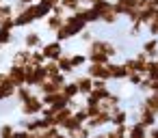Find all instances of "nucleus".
<instances>
[{
	"instance_id": "nucleus-1",
	"label": "nucleus",
	"mask_w": 158,
	"mask_h": 138,
	"mask_svg": "<svg viewBox=\"0 0 158 138\" xmlns=\"http://www.w3.org/2000/svg\"><path fill=\"white\" fill-rule=\"evenodd\" d=\"M87 58H89V63H100V65H108L119 52H117V45L113 43V41H108V39H100V37H95L89 45H87Z\"/></svg>"
},
{
	"instance_id": "nucleus-2",
	"label": "nucleus",
	"mask_w": 158,
	"mask_h": 138,
	"mask_svg": "<svg viewBox=\"0 0 158 138\" xmlns=\"http://www.w3.org/2000/svg\"><path fill=\"white\" fill-rule=\"evenodd\" d=\"M44 99H41V95L35 91V95L33 97H28L26 101H22L20 104V110H22V114L26 116V119H31V116H41V112H44Z\"/></svg>"
},
{
	"instance_id": "nucleus-3",
	"label": "nucleus",
	"mask_w": 158,
	"mask_h": 138,
	"mask_svg": "<svg viewBox=\"0 0 158 138\" xmlns=\"http://www.w3.org/2000/svg\"><path fill=\"white\" fill-rule=\"evenodd\" d=\"M46 80H48V73H46V67H44V65H41V67H33V65L26 67V86L37 89V86L44 84Z\"/></svg>"
},
{
	"instance_id": "nucleus-4",
	"label": "nucleus",
	"mask_w": 158,
	"mask_h": 138,
	"mask_svg": "<svg viewBox=\"0 0 158 138\" xmlns=\"http://www.w3.org/2000/svg\"><path fill=\"white\" fill-rule=\"evenodd\" d=\"M41 52H44V56H46V61H59L63 54H65V50H63V43L61 41H48V43H44L41 45Z\"/></svg>"
},
{
	"instance_id": "nucleus-5",
	"label": "nucleus",
	"mask_w": 158,
	"mask_h": 138,
	"mask_svg": "<svg viewBox=\"0 0 158 138\" xmlns=\"http://www.w3.org/2000/svg\"><path fill=\"white\" fill-rule=\"evenodd\" d=\"M85 73L93 80H104V82H110V73H108V67L106 65H100V63H89Z\"/></svg>"
},
{
	"instance_id": "nucleus-6",
	"label": "nucleus",
	"mask_w": 158,
	"mask_h": 138,
	"mask_svg": "<svg viewBox=\"0 0 158 138\" xmlns=\"http://www.w3.org/2000/svg\"><path fill=\"white\" fill-rule=\"evenodd\" d=\"M110 121H113V114H110V112H106V110H100L95 116H91V119L87 121V127H91L93 132H100L102 127L110 125Z\"/></svg>"
},
{
	"instance_id": "nucleus-7",
	"label": "nucleus",
	"mask_w": 158,
	"mask_h": 138,
	"mask_svg": "<svg viewBox=\"0 0 158 138\" xmlns=\"http://www.w3.org/2000/svg\"><path fill=\"white\" fill-rule=\"evenodd\" d=\"M136 121L143 125V127H147V129H152V127H156L158 125V116L152 112V110H147L143 104H139V112H136Z\"/></svg>"
},
{
	"instance_id": "nucleus-8",
	"label": "nucleus",
	"mask_w": 158,
	"mask_h": 138,
	"mask_svg": "<svg viewBox=\"0 0 158 138\" xmlns=\"http://www.w3.org/2000/svg\"><path fill=\"white\" fill-rule=\"evenodd\" d=\"M106 67H108L110 80H115V82H123V80H128V69H126L123 63H115V61H110Z\"/></svg>"
},
{
	"instance_id": "nucleus-9",
	"label": "nucleus",
	"mask_w": 158,
	"mask_h": 138,
	"mask_svg": "<svg viewBox=\"0 0 158 138\" xmlns=\"http://www.w3.org/2000/svg\"><path fill=\"white\" fill-rule=\"evenodd\" d=\"M7 73H9V78H11V82H13L15 86H26V67L9 65Z\"/></svg>"
},
{
	"instance_id": "nucleus-10",
	"label": "nucleus",
	"mask_w": 158,
	"mask_h": 138,
	"mask_svg": "<svg viewBox=\"0 0 158 138\" xmlns=\"http://www.w3.org/2000/svg\"><path fill=\"white\" fill-rule=\"evenodd\" d=\"M74 82H76V86H78V91H80V97H87V95H91V91H93V78H89L87 73H80V76H76L74 78Z\"/></svg>"
},
{
	"instance_id": "nucleus-11",
	"label": "nucleus",
	"mask_w": 158,
	"mask_h": 138,
	"mask_svg": "<svg viewBox=\"0 0 158 138\" xmlns=\"http://www.w3.org/2000/svg\"><path fill=\"white\" fill-rule=\"evenodd\" d=\"M41 45H44L41 33H37V30H28V33L24 35V48H26V50H41Z\"/></svg>"
},
{
	"instance_id": "nucleus-12",
	"label": "nucleus",
	"mask_w": 158,
	"mask_h": 138,
	"mask_svg": "<svg viewBox=\"0 0 158 138\" xmlns=\"http://www.w3.org/2000/svg\"><path fill=\"white\" fill-rule=\"evenodd\" d=\"M139 2H141V0H115V11H117L121 18H126L128 11L139 9Z\"/></svg>"
},
{
	"instance_id": "nucleus-13",
	"label": "nucleus",
	"mask_w": 158,
	"mask_h": 138,
	"mask_svg": "<svg viewBox=\"0 0 158 138\" xmlns=\"http://www.w3.org/2000/svg\"><path fill=\"white\" fill-rule=\"evenodd\" d=\"M11 65H20V67H28V65H31V50H26V48H22V50H18V52H13V56H11Z\"/></svg>"
},
{
	"instance_id": "nucleus-14",
	"label": "nucleus",
	"mask_w": 158,
	"mask_h": 138,
	"mask_svg": "<svg viewBox=\"0 0 158 138\" xmlns=\"http://www.w3.org/2000/svg\"><path fill=\"white\" fill-rule=\"evenodd\" d=\"M141 50H143V52L149 56V61L158 58V37H149V39H145Z\"/></svg>"
},
{
	"instance_id": "nucleus-15",
	"label": "nucleus",
	"mask_w": 158,
	"mask_h": 138,
	"mask_svg": "<svg viewBox=\"0 0 158 138\" xmlns=\"http://www.w3.org/2000/svg\"><path fill=\"white\" fill-rule=\"evenodd\" d=\"M128 138H149V129H147V127H143L139 121H130Z\"/></svg>"
},
{
	"instance_id": "nucleus-16",
	"label": "nucleus",
	"mask_w": 158,
	"mask_h": 138,
	"mask_svg": "<svg viewBox=\"0 0 158 138\" xmlns=\"http://www.w3.org/2000/svg\"><path fill=\"white\" fill-rule=\"evenodd\" d=\"M20 127L22 129H26V132H41V116H31V119H22V123H20Z\"/></svg>"
},
{
	"instance_id": "nucleus-17",
	"label": "nucleus",
	"mask_w": 158,
	"mask_h": 138,
	"mask_svg": "<svg viewBox=\"0 0 158 138\" xmlns=\"http://www.w3.org/2000/svg\"><path fill=\"white\" fill-rule=\"evenodd\" d=\"M61 93L65 95V99H67V101H72V99H78V97H80V91H78V86H76V82H74V80H67V84L61 89Z\"/></svg>"
},
{
	"instance_id": "nucleus-18",
	"label": "nucleus",
	"mask_w": 158,
	"mask_h": 138,
	"mask_svg": "<svg viewBox=\"0 0 158 138\" xmlns=\"http://www.w3.org/2000/svg\"><path fill=\"white\" fill-rule=\"evenodd\" d=\"M128 123H130V112H128L126 108H119V110L113 114L110 125H113V127H119V125H128Z\"/></svg>"
},
{
	"instance_id": "nucleus-19",
	"label": "nucleus",
	"mask_w": 158,
	"mask_h": 138,
	"mask_svg": "<svg viewBox=\"0 0 158 138\" xmlns=\"http://www.w3.org/2000/svg\"><path fill=\"white\" fill-rule=\"evenodd\" d=\"M119 18H121V15L115 11V2H113V5H110V7H108V9L102 13V24L113 26V24H117V22H119Z\"/></svg>"
},
{
	"instance_id": "nucleus-20",
	"label": "nucleus",
	"mask_w": 158,
	"mask_h": 138,
	"mask_svg": "<svg viewBox=\"0 0 158 138\" xmlns=\"http://www.w3.org/2000/svg\"><path fill=\"white\" fill-rule=\"evenodd\" d=\"M44 22H46V28L54 35V33H56V30L65 24V18H61V15H54V13H52V15H50V18H46Z\"/></svg>"
},
{
	"instance_id": "nucleus-21",
	"label": "nucleus",
	"mask_w": 158,
	"mask_h": 138,
	"mask_svg": "<svg viewBox=\"0 0 158 138\" xmlns=\"http://www.w3.org/2000/svg\"><path fill=\"white\" fill-rule=\"evenodd\" d=\"M59 69H61V73H65V76H74L76 73V69H74V65H72V58H69V54H63L59 61Z\"/></svg>"
},
{
	"instance_id": "nucleus-22",
	"label": "nucleus",
	"mask_w": 158,
	"mask_h": 138,
	"mask_svg": "<svg viewBox=\"0 0 158 138\" xmlns=\"http://www.w3.org/2000/svg\"><path fill=\"white\" fill-rule=\"evenodd\" d=\"M141 104L158 116V93H147V95L143 97V101H141Z\"/></svg>"
},
{
	"instance_id": "nucleus-23",
	"label": "nucleus",
	"mask_w": 158,
	"mask_h": 138,
	"mask_svg": "<svg viewBox=\"0 0 158 138\" xmlns=\"http://www.w3.org/2000/svg\"><path fill=\"white\" fill-rule=\"evenodd\" d=\"M85 22H87V24H98V22H102L100 11H98L95 7H85Z\"/></svg>"
},
{
	"instance_id": "nucleus-24",
	"label": "nucleus",
	"mask_w": 158,
	"mask_h": 138,
	"mask_svg": "<svg viewBox=\"0 0 158 138\" xmlns=\"http://www.w3.org/2000/svg\"><path fill=\"white\" fill-rule=\"evenodd\" d=\"M69 58H72V65H74V69H76V71H78V69H82L85 65H89V58H87V54L74 52V54H69Z\"/></svg>"
},
{
	"instance_id": "nucleus-25",
	"label": "nucleus",
	"mask_w": 158,
	"mask_h": 138,
	"mask_svg": "<svg viewBox=\"0 0 158 138\" xmlns=\"http://www.w3.org/2000/svg\"><path fill=\"white\" fill-rule=\"evenodd\" d=\"M72 114H74V108H72L69 104H67V106H65L63 110H59V112L54 114V119H56V123H59V127H61V125H63V123H65V121H67V119H69Z\"/></svg>"
},
{
	"instance_id": "nucleus-26",
	"label": "nucleus",
	"mask_w": 158,
	"mask_h": 138,
	"mask_svg": "<svg viewBox=\"0 0 158 138\" xmlns=\"http://www.w3.org/2000/svg\"><path fill=\"white\" fill-rule=\"evenodd\" d=\"M35 95V89H31V86H18V93H15V99L22 104V101H26L28 97H33Z\"/></svg>"
},
{
	"instance_id": "nucleus-27",
	"label": "nucleus",
	"mask_w": 158,
	"mask_h": 138,
	"mask_svg": "<svg viewBox=\"0 0 158 138\" xmlns=\"http://www.w3.org/2000/svg\"><path fill=\"white\" fill-rule=\"evenodd\" d=\"M31 65H33V67H41V65H46V56H44L41 50H31Z\"/></svg>"
},
{
	"instance_id": "nucleus-28",
	"label": "nucleus",
	"mask_w": 158,
	"mask_h": 138,
	"mask_svg": "<svg viewBox=\"0 0 158 138\" xmlns=\"http://www.w3.org/2000/svg\"><path fill=\"white\" fill-rule=\"evenodd\" d=\"M13 43V30H2L0 28V50Z\"/></svg>"
},
{
	"instance_id": "nucleus-29",
	"label": "nucleus",
	"mask_w": 158,
	"mask_h": 138,
	"mask_svg": "<svg viewBox=\"0 0 158 138\" xmlns=\"http://www.w3.org/2000/svg\"><path fill=\"white\" fill-rule=\"evenodd\" d=\"M61 5H63V9H65L67 13H76V11L82 7L80 0H61Z\"/></svg>"
},
{
	"instance_id": "nucleus-30",
	"label": "nucleus",
	"mask_w": 158,
	"mask_h": 138,
	"mask_svg": "<svg viewBox=\"0 0 158 138\" xmlns=\"http://www.w3.org/2000/svg\"><path fill=\"white\" fill-rule=\"evenodd\" d=\"M13 15H15L13 5H9V2H2V5H0V22L7 20V18H13Z\"/></svg>"
},
{
	"instance_id": "nucleus-31",
	"label": "nucleus",
	"mask_w": 158,
	"mask_h": 138,
	"mask_svg": "<svg viewBox=\"0 0 158 138\" xmlns=\"http://www.w3.org/2000/svg\"><path fill=\"white\" fill-rule=\"evenodd\" d=\"M69 138H91L93 136V129L91 127H87V125H82L80 129H76V132H72V134H67Z\"/></svg>"
},
{
	"instance_id": "nucleus-32",
	"label": "nucleus",
	"mask_w": 158,
	"mask_h": 138,
	"mask_svg": "<svg viewBox=\"0 0 158 138\" xmlns=\"http://www.w3.org/2000/svg\"><path fill=\"white\" fill-rule=\"evenodd\" d=\"M13 134H15V125L13 123H2L0 125V138H13Z\"/></svg>"
},
{
	"instance_id": "nucleus-33",
	"label": "nucleus",
	"mask_w": 158,
	"mask_h": 138,
	"mask_svg": "<svg viewBox=\"0 0 158 138\" xmlns=\"http://www.w3.org/2000/svg\"><path fill=\"white\" fill-rule=\"evenodd\" d=\"M46 73H48V78H54V76H59L61 73V69H59V63L56 61H46Z\"/></svg>"
},
{
	"instance_id": "nucleus-34",
	"label": "nucleus",
	"mask_w": 158,
	"mask_h": 138,
	"mask_svg": "<svg viewBox=\"0 0 158 138\" xmlns=\"http://www.w3.org/2000/svg\"><path fill=\"white\" fill-rule=\"evenodd\" d=\"M147 78L154 80V82H158V58L149 61V65H147Z\"/></svg>"
},
{
	"instance_id": "nucleus-35",
	"label": "nucleus",
	"mask_w": 158,
	"mask_h": 138,
	"mask_svg": "<svg viewBox=\"0 0 158 138\" xmlns=\"http://www.w3.org/2000/svg\"><path fill=\"white\" fill-rule=\"evenodd\" d=\"M143 80H145V76H143V73H139V71H134V73H128V80H126V82H130L132 86H136V89H139Z\"/></svg>"
},
{
	"instance_id": "nucleus-36",
	"label": "nucleus",
	"mask_w": 158,
	"mask_h": 138,
	"mask_svg": "<svg viewBox=\"0 0 158 138\" xmlns=\"http://www.w3.org/2000/svg\"><path fill=\"white\" fill-rule=\"evenodd\" d=\"M147 28V33L152 35V37H158V11H156V15H154V20L145 26Z\"/></svg>"
},
{
	"instance_id": "nucleus-37",
	"label": "nucleus",
	"mask_w": 158,
	"mask_h": 138,
	"mask_svg": "<svg viewBox=\"0 0 158 138\" xmlns=\"http://www.w3.org/2000/svg\"><path fill=\"white\" fill-rule=\"evenodd\" d=\"M141 9H154V11H158V0H141V2H139V11Z\"/></svg>"
},
{
	"instance_id": "nucleus-38",
	"label": "nucleus",
	"mask_w": 158,
	"mask_h": 138,
	"mask_svg": "<svg viewBox=\"0 0 158 138\" xmlns=\"http://www.w3.org/2000/svg\"><path fill=\"white\" fill-rule=\"evenodd\" d=\"M0 28H2V30H15V15L2 20V22H0Z\"/></svg>"
},
{
	"instance_id": "nucleus-39",
	"label": "nucleus",
	"mask_w": 158,
	"mask_h": 138,
	"mask_svg": "<svg viewBox=\"0 0 158 138\" xmlns=\"http://www.w3.org/2000/svg\"><path fill=\"white\" fill-rule=\"evenodd\" d=\"M80 39H82V41H85V43H87V45H89V43H91V41H93V39H95V37H93V33H91V30H89V28H87V30H85V33H82V35H80Z\"/></svg>"
},
{
	"instance_id": "nucleus-40",
	"label": "nucleus",
	"mask_w": 158,
	"mask_h": 138,
	"mask_svg": "<svg viewBox=\"0 0 158 138\" xmlns=\"http://www.w3.org/2000/svg\"><path fill=\"white\" fill-rule=\"evenodd\" d=\"M106 138H126V136H123V134H119L115 127H110V129L106 132Z\"/></svg>"
},
{
	"instance_id": "nucleus-41",
	"label": "nucleus",
	"mask_w": 158,
	"mask_h": 138,
	"mask_svg": "<svg viewBox=\"0 0 158 138\" xmlns=\"http://www.w3.org/2000/svg\"><path fill=\"white\" fill-rule=\"evenodd\" d=\"M28 136H31V132H26V129H22V127L15 129V134H13V138H28Z\"/></svg>"
},
{
	"instance_id": "nucleus-42",
	"label": "nucleus",
	"mask_w": 158,
	"mask_h": 138,
	"mask_svg": "<svg viewBox=\"0 0 158 138\" xmlns=\"http://www.w3.org/2000/svg\"><path fill=\"white\" fill-rule=\"evenodd\" d=\"M149 138H158V125L149 129Z\"/></svg>"
},
{
	"instance_id": "nucleus-43",
	"label": "nucleus",
	"mask_w": 158,
	"mask_h": 138,
	"mask_svg": "<svg viewBox=\"0 0 158 138\" xmlns=\"http://www.w3.org/2000/svg\"><path fill=\"white\" fill-rule=\"evenodd\" d=\"M91 138H106V132H93Z\"/></svg>"
}]
</instances>
